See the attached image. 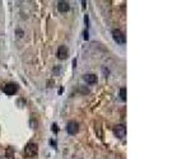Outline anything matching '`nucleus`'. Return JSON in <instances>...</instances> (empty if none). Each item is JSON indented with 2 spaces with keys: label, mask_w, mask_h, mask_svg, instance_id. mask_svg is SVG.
<instances>
[{
  "label": "nucleus",
  "mask_w": 191,
  "mask_h": 159,
  "mask_svg": "<svg viewBox=\"0 0 191 159\" xmlns=\"http://www.w3.org/2000/svg\"><path fill=\"white\" fill-rule=\"evenodd\" d=\"M83 37H84V40H88L89 37H88V32L86 31V32H83Z\"/></svg>",
  "instance_id": "9d476101"
},
{
  "label": "nucleus",
  "mask_w": 191,
  "mask_h": 159,
  "mask_svg": "<svg viewBox=\"0 0 191 159\" xmlns=\"http://www.w3.org/2000/svg\"><path fill=\"white\" fill-rule=\"evenodd\" d=\"M3 92L7 95H13L18 92V84L15 83H8L7 86L3 87Z\"/></svg>",
  "instance_id": "f03ea898"
},
{
  "label": "nucleus",
  "mask_w": 191,
  "mask_h": 159,
  "mask_svg": "<svg viewBox=\"0 0 191 159\" xmlns=\"http://www.w3.org/2000/svg\"><path fill=\"white\" fill-rule=\"evenodd\" d=\"M66 131L69 135H75L79 131V124L77 121H69L66 125Z\"/></svg>",
  "instance_id": "7ed1b4c3"
},
{
  "label": "nucleus",
  "mask_w": 191,
  "mask_h": 159,
  "mask_svg": "<svg viewBox=\"0 0 191 159\" xmlns=\"http://www.w3.org/2000/svg\"><path fill=\"white\" fill-rule=\"evenodd\" d=\"M52 131H55V132H57V131H59V130H57V125H56V124H54V125H52Z\"/></svg>",
  "instance_id": "9b49d317"
},
{
  "label": "nucleus",
  "mask_w": 191,
  "mask_h": 159,
  "mask_svg": "<svg viewBox=\"0 0 191 159\" xmlns=\"http://www.w3.org/2000/svg\"><path fill=\"white\" fill-rule=\"evenodd\" d=\"M57 9H59V12L65 13V12H68V10L70 9V5H69L68 2H59V3H57Z\"/></svg>",
  "instance_id": "0eeeda50"
},
{
  "label": "nucleus",
  "mask_w": 191,
  "mask_h": 159,
  "mask_svg": "<svg viewBox=\"0 0 191 159\" xmlns=\"http://www.w3.org/2000/svg\"><path fill=\"white\" fill-rule=\"evenodd\" d=\"M83 78H84V80H86L88 84L97 83V75H96V74H86Z\"/></svg>",
  "instance_id": "6e6552de"
},
{
  "label": "nucleus",
  "mask_w": 191,
  "mask_h": 159,
  "mask_svg": "<svg viewBox=\"0 0 191 159\" xmlns=\"http://www.w3.org/2000/svg\"><path fill=\"white\" fill-rule=\"evenodd\" d=\"M57 57H59L60 60H65L68 59V56H69V50H68V47L66 46H60L59 49H57Z\"/></svg>",
  "instance_id": "423d86ee"
},
{
  "label": "nucleus",
  "mask_w": 191,
  "mask_h": 159,
  "mask_svg": "<svg viewBox=\"0 0 191 159\" xmlns=\"http://www.w3.org/2000/svg\"><path fill=\"white\" fill-rule=\"evenodd\" d=\"M114 132L119 139H124L125 135H126V127L124 125H117V126H115Z\"/></svg>",
  "instance_id": "39448f33"
},
{
  "label": "nucleus",
  "mask_w": 191,
  "mask_h": 159,
  "mask_svg": "<svg viewBox=\"0 0 191 159\" xmlns=\"http://www.w3.org/2000/svg\"><path fill=\"white\" fill-rule=\"evenodd\" d=\"M86 4H87V2H84V0H83V2H82V5H83V9H86Z\"/></svg>",
  "instance_id": "f8f14e48"
},
{
  "label": "nucleus",
  "mask_w": 191,
  "mask_h": 159,
  "mask_svg": "<svg viewBox=\"0 0 191 159\" xmlns=\"http://www.w3.org/2000/svg\"><path fill=\"white\" fill-rule=\"evenodd\" d=\"M37 153H38V146L35 142H28L24 148V154L28 158H35L37 157Z\"/></svg>",
  "instance_id": "f257e3e1"
},
{
  "label": "nucleus",
  "mask_w": 191,
  "mask_h": 159,
  "mask_svg": "<svg viewBox=\"0 0 191 159\" xmlns=\"http://www.w3.org/2000/svg\"><path fill=\"white\" fill-rule=\"evenodd\" d=\"M112 37H114V40L117 42V44H125V42H126L125 34L120 29H114L112 31Z\"/></svg>",
  "instance_id": "20e7f679"
},
{
  "label": "nucleus",
  "mask_w": 191,
  "mask_h": 159,
  "mask_svg": "<svg viewBox=\"0 0 191 159\" xmlns=\"http://www.w3.org/2000/svg\"><path fill=\"white\" fill-rule=\"evenodd\" d=\"M119 95H120L121 100H126V88H121V89H120Z\"/></svg>",
  "instance_id": "1a4fd4ad"
}]
</instances>
